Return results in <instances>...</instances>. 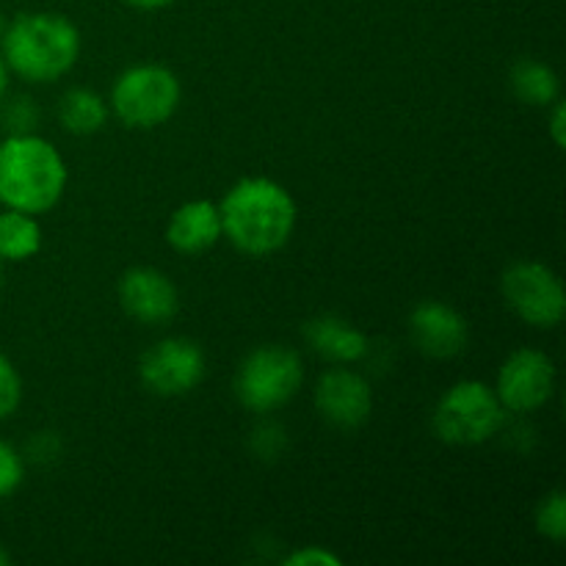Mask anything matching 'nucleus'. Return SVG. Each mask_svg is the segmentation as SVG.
<instances>
[{
    "label": "nucleus",
    "instance_id": "f257e3e1",
    "mask_svg": "<svg viewBox=\"0 0 566 566\" xmlns=\"http://www.w3.org/2000/svg\"><path fill=\"white\" fill-rule=\"evenodd\" d=\"M221 235L249 258H269L296 230V202L271 177H243L219 205Z\"/></svg>",
    "mask_w": 566,
    "mask_h": 566
},
{
    "label": "nucleus",
    "instance_id": "f03ea898",
    "mask_svg": "<svg viewBox=\"0 0 566 566\" xmlns=\"http://www.w3.org/2000/svg\"><path fill=\"white\" fill-rule=\"evenodd\" d=\"M0 55L9 72L28 83H53L81 59V31L53 11H28L6 22Z\"/></svg>",
    "mask_w": 566,
    "mask_h": 566
},
{
    "label": "nucleus",
    "instance_id": "7ed1b4c3",
    "mask_svg": "<svg viewBox=\"0 0 566 566\" xmlns=\"http://www.w3.org/2000/svg\"><path fill=\"white\" fill-rule=\"evenodd\" d=\"M66 164L36 133L0 142V205L22 213H48L66 191Z\"/></svg>",
    "mask_w": 566,
    "mask_h": 566
},
{
    "label": "nucleus",
    "instance_id": "20e7f679",
    "mask_svg": "<svg viewBox=\"0 0 566 566\" xmlns=\"http://www.w3.org/2000/svg\"><path fill=\"white\" fill-rule=\"evenodd\" d=\"M503 420H506V409L495 390L484 381L464 379L457 381L437 401L431 426H434V434L448 446H481L501 434Z\"/></svg>",
    "mask_w": 566,
    "mask_h": 566
},
{
    "label": "nucleus",
    "instance_id": "39448f33",
    "mask_svg": "<svg viewBox=\"0 0 566 566\" xmlns=\"http://www.w3.org/2000/svg\"><path fill=\"white\" fill-rule=\"evenodd\" d=\"M182 88L175 72L160 64H138L122 72L111 88L116 119L133 130H153L180 108Z\"/></svg>",
    "mask_w": 566,
    "mask_h": 566
},
{
    "label": "nucleus",
    "instance_id": "423d86ee",
    "mask_svg": "<svg viewBox=\"0 0 566 566\" xmlns=\"http://www.w3.org/2000/svg\"><path fill=\"white\" fill-rule=\"evenodd\" d=\"M304 381V365L293 348L260 346L243 357L232 390L241 407L254 415H269L285 407Z\"/></svg>",
    "mask_w": 566,
    "mask_h": 566
},
{
    "label": "nucleus",
    "instance_id": "0eeeda50",
    "mask_svg": "<svg viewBox=\"0 0 566 566\" xmlns=\"http://www.w3.org/2000/svg\"><path fill=\"white\" fill-rule=\"evenodd\" d=\"M501 293L509 310L536 329H553L566 315V293L553 269L536 260L509 265L501 280Z\"/></svg>",
    "mask_w": 566,
    "mask_h": 566
},
{
    "label": "nucleus",
    "instance_id": "6e6552de",
    "mask_svg": "<svg viewBox=\"0 0 566 566\" xmlns=\"http://www.w3.org/2000/svg\"><path fill=\"white\" fill-rule=\"evenodd\" d=\"M205 352L188 337H166L142 354L138 379L153 396L180 398L205 379Z\"/></svg>",
    "mask_w": 566,
    "mask_h": 566
},
{
    "label": "nucleus",
    "instance_id": "1a4fd4ad",
    "mask_svg": "<svg viewBox=\"0 0 566 566\" xmlns=\"http://www.w3.org/2000/svg\"><path fill=\"white\" fill-rule=\"evenodd\" d=\"M556 392V365L545 352L517 348L509 354L495 381V396L509 412H536Z\"/></svg>",
    "mask_w": 566,
    "mask_h": 566
},
{
    "label": "nucleus",
    "instance_id": "9d476101",
    "mask_svg": "<svg viewBox=\"0 0 566 566\" xmlns=\"http://www.w3.org/2000/svg\"><path fill=\"white\" fill-rule=\"evenodd\" d=\"M315 409L335 429H359L374 409V390L357 370L332 368L315 385Z\"/></svg>",
    "mask_w": 566,
    "mask_h": 566
},
{
    "label": "nucleus",
    "instance_id": "9b49d317",
    "mask_svg": "<svg viewBox=\"0 0 566 566\" xmlns=\"http://www.w3.org/2000/svg\"><path fill=\"white\" fill-rule=\"evenodd\" d=\"M116 293H119L122 310L138 324H166L175 318L177 307H180V293H177L175 282L164 271L149 269V265L125 271Z\"/></svg>",
    "mask_w": 566,
    "mask_h": 566
},
{
    "label": "nucleus",
    "instance_id": "f8f14e48",
    "mask_svg": "<svg viewBox=\"0 0 566 566\" xmlns=\"http://www.w3.org/2000/svg\"><path fill=\"white\" fill-rule=\"evenodd\" d=\"M409 337L431 359H451L468 348L470 326L459 310L446 302H420L409 313Z\"/></svg>",
    "mask_w": 566,
    "mask_h": 566
},
{
    "label": "nucleus",
    "instance_id": "ddd939ff",
    "mask_svg": "<svg viewBox=\"0 0 566 566\" xmlns=\"http://www.w3.org/2000/svg\"><path fill=\"white\" fill-rule=\"evenodd\" d=\"M219 205L210 199H193L180 205L166 224V241L180 254H202L221 241Z\"/></svg>",
    "mask_w": 566,
    "mask_h": 566
},
{
    "label": "nucleus",
    "instance_id": "4468645a",
    "mask_svg": "<svg viewBox=\"0 0 566 566\" xmlns=\"http://www.w3.org/2000/svg\"><path fill=\"white\" fill-rule=\"evenodd\" d=\"M310 348L335 365H352L368 354V335L337 315H318L304 326Z\"/></svg>",
    "mask_w": 566,
    "mask_h": 566
},
{
    "label": "nucleus",
    "instance_id": "2eb2a0df",
    "mask_svg": "<svg viewBox=\"0 0 566 566\" xmlns=\"http://www.w3.org/2000/svg\"><path fill=\"white\" fill-rule=\"evenodd\" d=\"M509 86H512L514 97L520 103L534 105V108H547L562 94V81H558L556 70L551 64H545V61L536 59H520L512 66Z\"/></svg>",
    "mask_w": 566,
    "mask_h": 566
},
{
    "label": "nucleus",
    "instance_id": "dca6fc26",
    "mask_svg": "<svg viewBox=\"0 0 566 566\" xmlns=\"http://www.w3.org/2000/svg\"><path fill=\"white\" fill-rule=\"evenodd\" d=\"M42 249V227L36 216L6 208L0 213V260L25 263Z\"/></svg>",
    "mask_w": 566,
    "mask_h": 566
},
{
    "label": "nucleus",
    "instance_id": "f3484780",
    "mask_svg": "<svg viewBox=\"0 0 566 566\" xmlns=\"http://www.w3.org/2000/svg\"><path fill=\"white\" fill-rule=\"evenodd\" d=\"M59 119L72 136H92V133L103 130L105 119H108V105L92 88L75 86L61 97Z\"/></svg>",
    "mask_w": 566,
    "mask_h": 566
},
{
    "label": "nucleus",
    "instance_id": "a211bd4d",
    "mask_svg": "<svg viewBox=\"0 0 566 566\" xmlns=\"http://www.w3.org/2000/svg\"><path fill=\"white\" fill-rule=\"evenodd\" d=\"M42 111L33 103L28 94H14V97L0 99V127L9 136H25V133H36Z\"/></svg>",
    "mask_w": 566,
    "mask_h": 566
},
{
    "label": "nucleus",
    "instance_id": "6ab92c4d",
    "mask_svg": "<svg viewBox=\"0 0 566 566\" xmlns=\"http://www.w3.org/2000/svg\"><path fill=\"white\" fill-rule=\"evenodd\" d=\"M536 531L553 542H564L566 536V495L562 490L551 492L536 509Z\"/></svg>",
    "mask_w": 566,
    "mask_h": 566
},
{
    "label": "nucleus",
    "instance_id": "aec40b11",
    "mask_svg": "<svg viewBox=\"0 0 566 566\" xmlns=\"http://www.w3.org/2000/svg\"><path fill=\"white\" fill-rule=\"evenodd\" d=\"M22 403V379L6 354H0V420L11 418Z\"/></svg>",
    "mask_w": 566,
    "mask_h": 566
},
{
    "label": "nucleus",
    "instance_id": "412c9836",
    "mask_svg": "<svg viewBox=\"0 0 566 566\" xmlns=\"http://www.w3.org/2000/svg\"><path fill=\"white\" fill-rule=\"evenodd\" d=\"M22 481H25V462H22L20 451L0 440V501L14 495Z\"/></svg>",
    "mask_w": 566,
    "mask_h": 566
},
{
    "label": "nucleus",
    "instance_id": "4be33fe9",
    "mask_svg": "<svg viewBox=\"0 0 566 566\" xmlns=\"http://www.w3.org/2000/svg\"><path fill=\"white\" fill-rule=\"evenodd\" d=\"M252 448L260 459L280 457L282 448H285V431L274 423L260 426V429H254L252 434Z\"/></svg>",
    "mask_w": 566,
    "mask_h": 566
},
{
    "label": "nucleus",
    "instance_id": "5701e85b",
    "mask_svg": "<svg viewBox=\"0 0 566 566\" xmlns=\"http://www.w3.org/2000/svg\"><path fill=\"white\" fill-rule=\"evenodd\" d=\"M59 453H61V442L53 431H39V434L31 437V442H28V457L39 464L55 462Z\"/></svg>",
    "mask_w": 566,
    "mask_h": 566
},
{
    "label": "nucleus",
    "instance_id": "b1692460",
    "mask_svg": "<svg viewBox=\"0 0 566 566\" xmlns=\"http://www.w3.org/2000/svg\"><path fill=\"white\" fill-rule=\"evenodd\" d=\"M285 566H340V558L332 556L329 551H324V547H302V551L291 553V556L285 558Z\"/></svg>",
    "mask_w": 566,
    "mask_h": 566
},
{
    "label": "nucleus",
    "instance_id": "393cba45",
    "mask_svg": "<svg viewBox=\"0 0 566 566\" xmlns=\"http://www.w3.org/2000/svg\"><path fill=\"white\" fill-rule=\"evenodd\" d=\"M551 136L556 142V147H564L566 144V111L562 99L553 103V114H551Z\"/></svg>",
    "mask_w": 566,
    "mask_h": 566
},
{
    "label": "nucleus",
    "instance_id": "a878e982",
    "mask_svg": "<svg viewBox=\"0 0 566 566\" xmlns=\"http://www.w3.org/2000/svg\"><path fill=\"white\" fill-rule=\"evenodd\" d=\"M122 3L138 11H158V9H166L169 3H175V0H122Z\"/></svg>",
    "mask_w": 566,
    "mask_h": 566
},
{
    "label": "nucleus",
    "instance_id": "bb28decb",
    "mask_svg": "<svg viewBox=\"0 0 566 566\" xmlns=\"http://www.w3.org/2000/svg\"><path fill=\"white\" fill-rule=\"evenodd\" d=\"M9 77H11V72H9V66H6L3 55H0V99L9 94Z\"/></svg>",
    "mask_w": 566,
    "mask_h": 566
},
{
    "label": "nucleus",
    "instance_id": "cd10ccee",
    "mask_svg": "<svg viewBox=\"0 0 566 566\" xmlns=\"http://www.w3.org/2000/svg\"><path fill=\"white\" fill-rule=\"evenodd\" d=\"M6 564H9V553H6L3 547H0V566H6Z\"/></svg>",
    "mask_w": 566,
    "mask_h": 566
},
{
    "label": "nucleus",
    "instance_id": "c85d7f7f",
    "mask_svg": "<svg viewBox=\"0 0 566 566\" xmlns=\"http://www.w3.org/2000/svg\"><path fill=\"white\" fill-rule=\"evenodd\" d=\"M3 31H6V17L3 11H0V36H3Z\"/></svg>",
    "mask_w": 566,
    "mask_h": 566
},
{
    "label": "nucleus",
    "instance_id": "c756f323",
    "mask_svg": "<svg viewBox=\"0 0 566 566\" xmlns=\"http://www.w3.org/2000/svg\"><path fill=\"white\" fill-rule=\"evenodd\" d=\"M0 287H3V260H0Z\"/></svg>",
    "mask_w": 566,
    "mask_h": 566
}]
</instances>
